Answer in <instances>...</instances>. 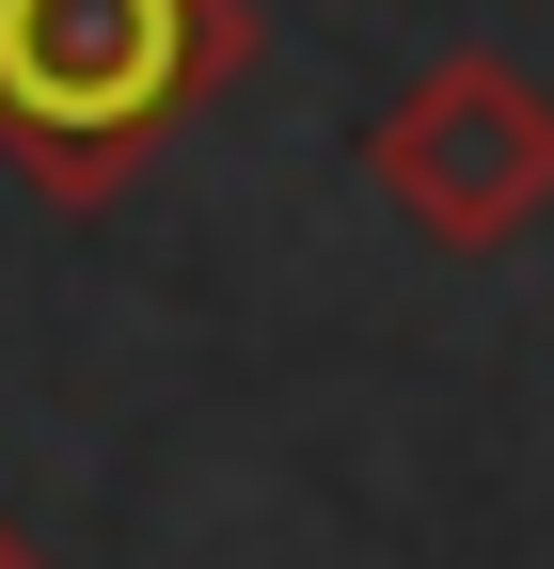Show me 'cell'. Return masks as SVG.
Returning a JSON list of instances; mask_svg holds the SVG:
<instances>
[{
  "label": "cell",
  "mask_w": 554,
  "mask_h": 569,
  "mask_svg": "<svg viewBox=\"0 0 554 569\" xmlns=\"http://www.w3.org/2000/svg\"><path fill=\"white\" fill-rule=\"evenodd\" d=\"M0 569H48V553H32V538H17V522H0Z\"/></svg>",
  "instance_id": "3957f363"
},
{
  "label": "cell",
  "mask_w": 554,
  "mask_h": 569,
  "mask_svg": "<svg viewBox=\"0 0 554 569\" xmlns=\"http://www.w3.org/2000/svg\"><path fill=\"white\" fill-rule=\"evenodd\" d=\"M254 63V0H0V159L48 206H111Z\"/></svg>",
  "instance_id": "6da1fadb"
},
{
  "label": "cell",
  "mask_w": 554,
  "mask_h": 569,
  "mask_svg": "<svg viewBox=\"0 0 554 569\" xmlns=\"http://www.w3.org/2000/svg\"><path fill=\"white\" fill-rule=\"evenodd\" d=\"M365 190L396 206L428 253H507L554 222V96L523 80L507 48H444L380 127H365Z\"/></svg>",
  "instance_id": "7a4b0ae2"
}]
</instances>
